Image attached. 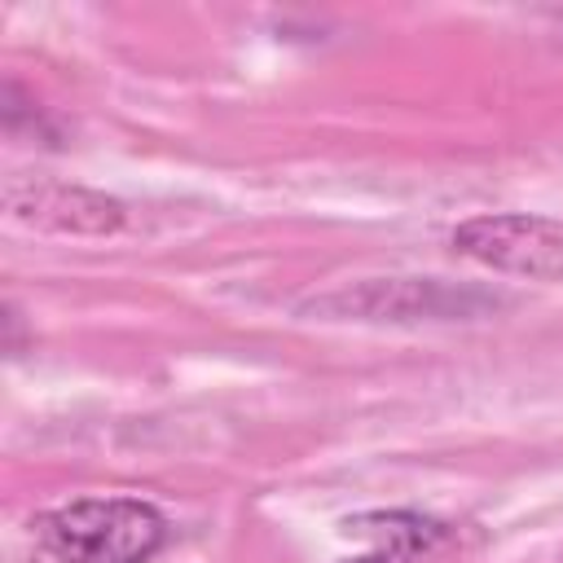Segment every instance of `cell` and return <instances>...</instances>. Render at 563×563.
I'll return each mask as SVG.
<instances>
[{
	"label": "cell",
	"mask_w": 563,
	"mask_h": 563,
	"mask_svg": "<svg viewBox=\"0 0 563 563\" xmlns=\"http://www.w3.org/2000/svg\"><path fill=\"white\" fill-rule=\"evenodd\" d=\"M35 541L53 563H150L172 523L145 497H75L35 515Z\"/></svg>",
	"instance_id": "1"
},
{
	"label": "cell",
	"mask_w": 563,
	"mask_h": 563,
	"mask_svg": "<svg viewBox=\"0 0 563 563\" xmlns=\"http://www.w3.org/2000/svg\"><path fill=\"white\" fill-rule=\"evenodd\" d=\"M493 308H501L497 295L440 277H365L308 303V312L339 321H475Z\"/></svg>",
	"instance_id": "2"
},
{
	"label": "cell",
	"mask_w": 563,
	"mask_h": 563,
	"mask_svg": "<svg viewBox=\"0 0 563 563\" xmlns=\"http://www.w3.org/2000/svg\"><path fill=\"white\" fill-rule=\"evenodd\" d=\"M449 242L457 255L475 260L479 268L528 282H563V220L554 216L488 211L462 220Z\"/></svg>",
	"instance_id": "3"
},
{
	"label": "cell",
	"mask_w": 563,
	"mask_h": 563,
	"mask_svg": "<svg viewBox=\"0 0 563 563\" xmlns=\"http://www.w3.org/2000/svg\"><path fill=\"white\" fill-rule=\"evenodd\" d=\"M9 220L40 229V233H70V238H106L123 229V202L101 194V189H84V185H66V180H31V185H9L4 194Z\"/></svg>",
	"instance_id": "4"
},
{
	"label": "cell",
	"mask_w": 563,
	"mask_h": 563,
	"mask_svg": "<svg viewBox=\"0 0 563 563\" xmlns=\"http://www.w3.org/2000/svg\"><path fill=\"white\" fill-rule=\"evenodd\" d=\"M339 532L365 541L361 554H347L339 563H422L453 537L444 519L422 510H361V515H347Z\"/></svg>",
	"instance_id": "5"
}]
</instances>
